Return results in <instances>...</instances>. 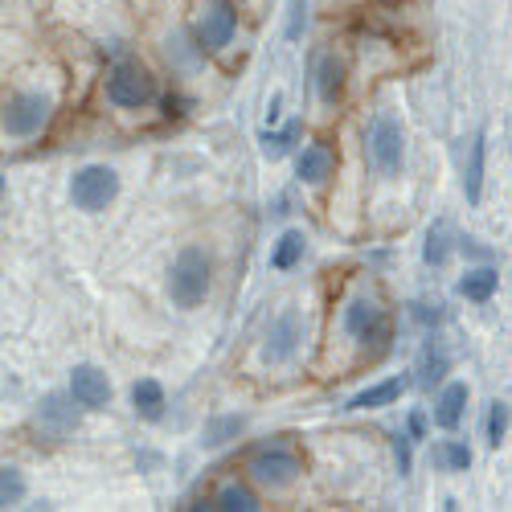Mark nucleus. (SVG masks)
<instances>
[{"instance_id":"obj_20","label":"nucleus","mask_w":512,"mask_h":512,"mask_svg":"<svg viewBox=\"0 0 512 512\" xmlns=\"http://www.w3.org/2000/svg\"><path fill=\"white\" fill-rule=\"evenodd\" d=\"M447 369H451V361H447L443 349H435V345H426V349H422V357H418V381H422L426 390H431L435 381H443Z\"/></svg>"},{"instance_id":"obj_2","label":"nucleus","mask_w":512,"mask_h":512,"mask_svg":"<svg viewBox=\"0 0 512 512\" xmlns=\"http://www.w3.org/2000/svg\"><path fill=\"white\" fill-rule=\"evenodd\" d=\"M365 156H369V168H373V173H381V177H394L398 168H402V123L394 115L381 111L369 123Z\"/></svg>"},{"instance_id":"obj_8","label":"nucleus","mask_w":512,"mask_h":512,"mask_svg":"<svg viewBox=\"0 0 512 512\" xmlns=\"http://www.w3.org/2000/svg\"><path fill=\"white\" fill-rule=\"evenodd\" d=\"M74 394H50L46 402L37 406V426H41V435H50V439H66L74 426H78V410H74Z\"/></svg>"},{"instance_id":"obj_29","label":"nucleus","mask_w":512,"mask_h":512,"mask_svg":"<svg viewBox=\"0 0 512 512\" xmlns=\"http://www.w3.org/2000/svg\"><path fill=\"white\" fill-rule=\"evenodd\" d=\"M394 451H398V463H402V472H410V443H406V435H398Z\"/></svg>"},{"instance_id":"obj_4","label":"nucleus","mask_w":512,"mask_h":512,"mask_svg":"<svg viewBox=\"0 0 512 512\" xmlns=\"http://www.w3.org/2000/svg\"><path fill=\"white\" fill-rule=\"evenodd\" d=\"M115 193H119V177L111 173V168H103V164L78 168L74 181H70V201L78 209H87V213L107 209V201H115Z\"/></svg>"},{"instance_id":"obj_10","label":"nucleus","mask_w":512,"mask_h":512,"mask_svg":"<svg viewBox=\"0 0 512 512\" xmlns=\"http://www.w3.org/2000/svg\"><path fill=\"white\" fill-rule=\"evenodd\" d=\"M295 345H300V316H283V320H275L271 332H267L263 357L279 365V361H287V357L295 353Z\"/></svg>"},{"instance_id":"obj_28","label":"nucleus","mask_w":512,"mask_h":512,"mask_svg":"<svg viewBox=\"0 0 512 512\" xmlns=\"http://www.w3.org/2000/svg\"><path fill=\"white\" fill-rule=\"evenodd\" d=\"M504 431H508V410H504L500 402H492V410H488V443L500 447Z\"/></svg>"},{"instance_id":"obj_1","label":"nucleus","mask_w":512,"mask_h":512,"mask_svg":"<svg viewBox=\"0 0 512 512\" xmlns=\"http://www.w3.org/2000/svg\"><path fill=\"white\" fill-rule=\"evenodd\" d=\"M209 291V259L205 250L185 246L173 263V275H168V295H173L177 308H197Z\"/></svg>"},{"instance_id":"obj_23","label":"nucleus","mask_w":512,"mask_h":512,"mask_svg":"<svg viewBox=\"0 0 512 512\" xmlns=\"http://www.w3.org/2000/svg\"><path fill=\"white\" fill-rule=\"evenodd\" d=\"M21 496H25L21 472H17V467H5V472H0V504L13 508V504H21Z\"/></svg>"},{"instance_id":"obj_24","label":"nucleus","mask_w":512,"mask_h":512,"mask_svg":"<svg viewBox=\"0 0 512 512\" xmlns=\"http://www.w3.org/2000/svg\"><path fill=\"white\" fill-rule=\"evenodd\" d=\"M422 259L431 263V267H443V263H447V226H431V234H426Z\"/></svg>"},{"instance_id":"obj_12","label":"nucleus","mask_w":512,"mask_h":512,"mask_svg":"<svg viewBox=\"0 0 512 512\" xmlns=\"http://www.w3.org/2000/svg\"><path fill=\"white\" fill-rule=\"evenodd\" d=\"M463 410H467V386L463 381H451V386L439 394V402H435V422L443 426V431H455Z\"/></svg>"},{"instance_id":"obj_21","label":"nucleus","mask_w":512,"mask_h":512,"mask_svg":"<svg viewBox=\"0 0 512 512\" xmlns=\"http://www.w3.org/2000/svg\"><path fill=\"white\" fill-rule=\"evenodd\" d=\"M480 189H484V136L472 140V160H467V177H463V193L467 201H480Z\"/></svg>"},{"instance_id":"obj_18","label":"nucleus","mask_w":512,"mask_h":512,"mask_svg":"<svg viewBox=\"0 0 512 512\" xmlns=\"http://www.w3.org/2000/svg\"><path fill=\"white\" fill-rule=\"evenodd\" d=\"M431 459H435V467H443V472H467V467H472V447L447 439V443H435Z\"/></svg>"},{"instance_id":"obj_17","label":"nucleus","mask_w":512,"mask_h":512,"mask_svg":"<svg viewBox=\"0 0 512 512\" xmlns=\"http://www.w3.org/2000/svg\"><path fill=\"white\" fill-rule=\"evenodd\" d=\"M132 402H136V414L160 418V414H164V390H160V381H156V377L136 381V386H132Z\"/></svg>"},{"instance_id":"obj_6","label":"nucleus","mask_w":512,"mask_h":512,"mask_svg":"<svg viewBox=\"0 0 512 512\" xmlns=\"http://www.w3.org/2000/svg\"><path fill=\"white\" fill-rule=\"evenodd\" d=\"M50 119V99L41 95H13L5 107V132L9 136H33Z\"/></svg>"},{"instance_id":"obj_14","label":"nucleus","mask_w":512,"mask_h":512,"mask_svg":"<svg viewBox=\"0 0 512 512\" xmlns=\"http://www.w3.org/2000/svg\"><path fill=\"white\" fill-rule=\"evenodd\" d=\"M340 87H345V66H340L336 54H324L316 62V91L324 103H336L340 99Z\"/></svg>"},{"instance_id":"obj_3","label":"nucleus","mask_w":512,"mask_h":512,"mask_svg":"<svg viewBox=\"0 0 512 512\" xmlns=\"http://www.w3.org/2000/svg\"><path fill=\"white\" fill-rule=\"evenodd\" d=\"M107 99L115 107H144L156 99V82L140 62H119L107 78Z\"/></svg>"},{"instance_id":"obj_15","label":"nucleus","mask_w":512,"mask_h":512,"mask_svg":"<svg viewBox=\"0 0 512 512\" xmlns=\"http://www.w3.org/2000/svg\"><path fill=\"white\" fill-rule=\"evenodd\" d=\"M496 287H500V275H496L492 267H480V271H467V275L459 279V295H467V300H476V304L492 300V295H496Z\"/></svg>"},{"instance_id":"obj_16","label":"nucleus","mask_w":512,"mask_h":512,"mask_svg":"<svg viewBox=\"0 0 512 512\" xmlns=\"http://www.w3.org/2000/svg\"><path fill=\"white\" fill-rule=\"evenodd\" d=\"M295 173H300V181H308V185H320L328 173H332V156H328V148H304L300 152V160H295Z\"/></svg>"},{"instance_id":"obj_9","label":"nucleus","mask_w":512,"mask_h":512,"mask_svg":"<svg viewBox=\"0 0 512 512\" xmlns=\"http://www.w3.org/2000/svg\"><path fill=\"white\" fill-rule=\"evenodd\" d=\"M70 394L78 398V406L103 410V406L111 402V381H107V373H99L95 365H74V373H70Z\"/></svg>"},{"instance_id":"obj_7","label":"nucleus","mask_w":512,"mask_h":512,"mask_svg":"<svg viewBox=\"0 0 512 512\" xmlns=\"http://www.w3.org/2000/svg\"><path fill=\"white\" fill-rule=\"evenodd\" d=\"M234 9L226 5V0H209L201 21H197V37H201V46L205 50H222L230 46V37H234Z\"/></svg>"},{"instance_id":"obj_26","label":"nucleus","mask_w":512,"mask_h":512,"mask_svg":"<svg viewBox=\"0 0 512 512\" xmlns=\"http://www.w3.org/2000/svg\"><path fill=\"white\" fill-rule=\"evenodd\" d=\"M295 136H300V123H291V127H287V132H279V136L263 132L259 140H263V152H267V156H283V152H287V148L295 144Z\"/></svg>"},{"instance_id":"obj_22","label":"nucleus","mask_w":512,"mask_h":512,"mask_svg":"<svg viewBox=\"0 0 512 512\" xmlns=\"http://www.w3.org/2000/svg\"><path fill=\"white\" fill-rule=\"evenodd\" d=\"M209 508H226V512H254V508H259V500H254V492H250V488H242V484H226V488L218 492V500H213Z\"/></svg>"},{"instance_id":"obj_19","label":"nucleus","mask_w":512,"mask_h":512,"mask_svg":"<svg viewBox=\"0 0 512 512\" xmlns=\"http://www.w3.org/2000/svg\"><path fill=\"white\" fill-rule=\"evenodd\" d=\"M304 259V234L300 230H287L279 242H275V254H271V267L275 271H291L295 263Z\"/></svg>"},{"instance_id":"obj_25","label":"nucleus","mask_w":512,"mask_h":512,"mask_svg":"<svg viewBox=\"0 0 512 512\" xmlns=\"http://www.w3.org/2000/svg\"><path fill=\"white\" fill-rule=\"evenodd\" d=\"M242 426H246V422H242L238 414H234V418H213V422L205 426V443H209V447H218V443H226L230 435H238Z\"/></svg>"},{"instance_id":"obj_11","label":"nucleus","mask_w":512,"mask_h":512,"mask_svg":"<svg viewBox=\"0 0 512 512\" xmlns=\"http://www.w3.org/2000/svg\"><path fill=\"white\" fill-rule=\"evenodd\" d=\"M381 324H386V316H381V308L373 300H353L345 308V328L357 336V340H369L381 332Z\"/></svg>"},{"instance_id":"obj_5","label":"nucleus","mask_w":512,"mask_h":512,"mask_svg":"<svg viewBox=\"0 0 512 512\" xmlns=\"http://www.w3.org/2000/svg\"><path fill=\"white\" fill-rule=\"evenodd\" d=\"M250 472L267 488H287L295 476H300V455L287 451V447H263V451H254Z\"/></svg>"},{"instance_id":"obj_30","label":"nucleus","mask_w":512,"mask_h":512,"mask_svg":"<svg viewBox=\"0 0 512 512\" xmlns=\"http://www.w3.org/2000/svg\"><path fill=\"white\" fill-rule=\"evenodd\" d=\"M422 426H426L422 414H410V435H414V439H422Z\"/></svg>"},{"instance_id":"obj_27","label":"nucleus","mask_w":512,"mask_h":512,"mask_svg":"<svg viewBox=\"0 0 512 512\" xmlns=\"http://www.w3.org/2000/svg\"><path fill=\"white\" fill-rule=\"evenodd\" d=\"M304 21H308V0H291L287 5V41L304 37Z\"/></svg>"},{"instance_id":"obj_13","label":"nucleus","mask_w":512,"mask_h":512,"mask_svg":"<svg viewBox=\"0 0 512 512\" xmlns=\"http://www.w3.org/2000/svg\"><path fill=\"white\" fill-rule=\"evenodd\" d=\"M402 390H406V377H390V381H381V386H369V390H361L357 398H349L345 410H377V406H390V402L402 398Z\"/></svg>"}]
</instances>
